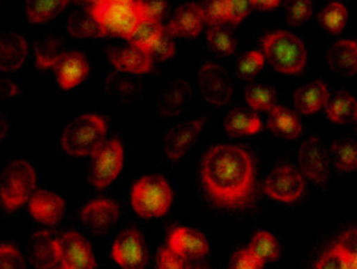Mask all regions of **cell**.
<instances>
[{"label":"cell","mask_w":357,"mask_h":269,"mask_svg":"<svg viewBox=\"0 0 357 269\" xmlns=\"http://www.w3.org/2000/svg\"><path fill=\"white\" fill-rule=\"evenodd\" d=\"M200 176L207 196L220 208H245L254 199L255 163L243 148L232 144L212 147L204 157Z\"/></svg>","instance_id":"6da1fadb"},{"label":"cell","mask_w":357,"mask_h":269,"mask_svg":"<svg viewBox=\"0 0 357 269\" xmlns=\"http://www.w3.org/2000/svg\"><path fill=\"white\" fill-rule=\"evenodd\" d=\"M89 10L100 24L106 36L129 38L142 21L139 3L134 0H97Z\"/></svg>","instance_id":"7a4b0ae2"},{"label":"cell","mask_w":357,"mask_h":269,"mask_svg":"<svg viewBox=\"0 0 357 269\" xmlns=\"http://www.w3.org/2000/svg\"><path fill=\"white\" fill-rule=\"evenodd\" d=\"M262 48L264 59L279 73H301L307 63L304 42L286 30L268 33L262 40Z\"/></svg>","instance_id":"3957f363"},{"label":"cell","mask_w":357,"mask_h":269,"mask_svg":"<svg viewBox=\"0 0 357 269\" xmlns=\"http://www.w3.org/2000/svg\"><path fill=\"white\" fill-rule=\"evenodd\" d=\"M106 123L94 114L79 116L62 132L60 143L63 151L75 157L92 155L105 143Z\"/></svg>","instance_id":"277c9868"},{"label":"cell","mask_w":357,"mask_h":269,"mask_svg":"<svg viewBox=\"0 0 357 269\" xmlns=\"http://www.w3.org/2000/svg\"><path fill=\"white\" fill-rule=\"evenodd\" d=\"M173 192L163 176H146L136 181L131 192L135 213L143 218H158L169 211Z\"/></svg>","instance_id":"5b68a950"},{"label":"cell","mask_w":357,"mask_h":269,"mask_svg":"<svg viewBox=\"0 0 357 269\" xmlns=\"http://www.w3.org/2000/svg\"><path fill=\"white\" fill-rule=\"evenodd\" d=\"M36 186V173L33 166L24 160L8 163L1 174L0 197L8 211L21 208L33 196Z\"/></svg>","instance_id":"8992f818"},{"label":"cell","mask_w":357,"mask_h":269,"mask_svg":"<svg viewBox=\"0 0 357 269\" xmlns=\"http://www.w3.org/2000/svg\"><path fill=\"white\" fill-rule=\"evenodd\" d=\"M197 85L205 102L223 107L230 102L235 92V86L227 70L217 63H205L197 74Z\"/></svg>","instance_id":"52a82bcc"},{"label":"cell","mask_w":357,"mask_h":269,"mask_svg":"<svg viewBox=\"0 0 357 269\" xmlns=\"http://www.w3.org/2000/svg\"><path fill=\"white\" fill-rule=\"evenodd\" d=\"M124 151L122 143L111 139L92 154L89 181L94 187L105 188L122 171Z\"/></svg>","instance_id":"ba28073f"},{"label":"cell","mask_w":357,"mask_h":269,"mask_svg":"<svg viewBox=\"0 0 357 269\" xmlns=\"http://www.w3.org/2000/svg\"><path fill=\"white\" fill-rule=\"evenodd\" d=\"M314 269H357V226L340 233L318 257Z\"/></svg>","instance_id":"9c48e42d"},{"label":"cell","mask_w":357,"mask_h":269,"mask_svg":"<svg viewBox=\"0 0 357 269\" xmlns=\"http://www.w3.org/2000/svg\"><path fill=\"white\" fill-rule=\"evenodd\" d=\"M305 188L306 184L301 171L289 164L276 167L264 181L266 194L272 199L287 204L301 199Z\"/></svg>","instance_id":"30bf717a"},{"label":"cell","mask_w":357,"mask_h":269,"mask_svg":"<svg viewBox=\"0 0 357 269\" xmlns=\"http://www.w3.org/2000/svg\"><path fill=\"white\" fill-rule=\"evenodd\" d=\"M112 257L122 269H144L149 254L142 233L136 229L123 230L112 245Z\"/></svg>","instance_id":"8fae6325"},{"label":"cell","mask_w":357,"mask_h":269,"mask_svg":"<svg viewBox=\"0 0 357 269\" xmlns=\"http://www.w3.org/2000/svg\"><path fill=\"white\" fill-rule=\"evenodd\" d=\"M298 162L301 174L314 184L323 185L329 179L330 156L321 139L311 137L301 143L298 151Z\"/></svg>","instance_id":"7c38bea8"},{"label":"cell","mask_w":357,"mask_h":269,"mask_svg":"<svg viewBox=\"0 0 357 269\" xmlns=\"http://www.w3.org/2000/svg\"><path fill=\"white\" fill-rule=\"evenodd\" d=\"M205 121V118L192 119L172 128L163 142L165 155L171 161L183 159L199 139Z\"/></svg>","instance_id":"4fadbf2b"},{"label":"cell","mask_w":357,"mask_h":269,"mask_svg":"<svg viewBox=\"0 0 357 269\" xmlns=\"http://www.w3.org/2000/svg\"><path fill=\"white\" fill-rule=\"evenodd\" d=\"M191 85L183 79H173L161 87L156 97V110L162 117H176L190 107Z\"/></svg>","instance_id":"5bb4252c"},{"label":"cell","mask_w":357,"mask_h":269,"mask_svg":"<svg viewBox=\"0 0 357 269\" xmlns=\"http://www.w3.org/2000/svg\"><path fill=\"white\" fill-rule=\"evenodd\" d=\"M82 224L96 235H104L114 228L119 218V208L114 200L100 198L85 205L80 213Z\"/></svg>","instance_id":"9a60e30c"},{"label":"cell","mask_w":357,"mask_h":269,"mask_svg":"<svg viewBox=\"0 0 357 269\" xmlns=\"http://www.w3.org/2000/svg\"><path fill=\"white\" fill-rule=\"evenodd\" d=\"M61 263L70 269H96L93 249L77 231L66 233L60 238Z\"/></svg>","instance_id":"2e32d148"},{"label":"cell","mask_w":357,"mask_h":269,"mask_svg":"<svg viewBox=\"0 0 357 269\" xmlns=\"http://www.w3.org/2000/svg\"><path fill=\"white\" fill-rule=\"evenodd\" d=\"M29 256L36 269H55L61 262L60 240L45 230L33 233L29 240Z\"/></svg>","instance_id":"e0dca14e"},{"label":"cell","mask_w":357,"mask_h":269,"mask_svg":"<svg viewBox=\"0 0 357 269\" xmlns=\"http://www.w3.org/2000/svg\"><path fill=\"white\" fill-rule=\"evenodd\" d=\"M107 56L114 68L121 73L139 75L149 72L153 67V57L134 45L107 48Z\"/></svg>","instance_id":"ac0fdd59"},{"label":"cell","mask_w":357,"mask_h":269,"mask_svg":"<svg viewBox=\"0 0 357 269\" xmlns=\"http://www.w3.org/2000/svg\"><path fill=\"white\" fill-rule=\"evenodd\" d=\"M65 211V200L54 192L37 190L29 199V213L42 224H56L63 218Z\"/></svg>","instance_id":"d6986e66"},{"label":"cell","mask_w":357,"mask_h":269,"mask_svg":"<svg viewBox=\"0 0 357 269\" xmlns=\"http://www.w3.org/2000/svg\"><path fill=\"white\" fill-rule=\"evenodd\" d=\"M168 247L185 259H200L208 253V242L203 233L191 228H176L172 231Z\"/></svg>","instance_id":"ffe728a7"},{"label":"cell","mask_w":357,"mask_h":269,"mask_svg":"<svg viewBox=\"0 0 357 269\" xmlns=\"http://www.w3.org/2000/svg\"><path fill=\"white\" fill-rule=\"evenodd\" d=\"M203 8L200 5L185 4L175 11L166 31L171 36L195 37L203 28Z\"/></svg>","instance_id":"44dd1931"},{"label":"cell","mask_w":357,"mask_h":269,"mask_svg":"<svg viewBox=\"0 0 357 269\" xmlns=\"http://www.w3.org/2000/svg\"><path fill=\"white\" fill-rule=\"evenodd\" d=\"M55 68L57 82L63 90H72L82 84L89 72L87 59L79 52H66Z\"/></svg>","instance_id":"7402d4cb"},{"label":"cell","mask_w":357,"mask_h":269,"mask_svg":"<svg viewBox=\"0 0 357 269\" xmlns=\"http://www.w3.org/2000/svg\"><path fill=\"white\" fill-rule=\"evenodd\" d=\"M104 92L109 99L121 104L136 100L142 93V84L130 74L112 72L104 82Z\"/></svg>","instance_id":"603a6c76"},{"label":"cell","mask_w":357,"mask_h":269,"mask_svg":"<svg viewBox=\"0 0 357 269\" xmlns=\"http://www.w3.org/2000/svg\"><path fill=\"white\" fill-rule=\"evenodd\" d=\"M28 57V43L20 33L6 31L0 40V70H16Z\"/></svg>","instance_id":"cb8c5ba5"},{"label":"cell","mask_w":357,"mask_h":269,"mask_svg":"<svg viewBox=\"0 0 357 269\" xmlns=\"http://www.w3.org/2000/svg\"><path fill=\"white\" fill-rule=\"evenodd\" d=\"M329 99V91L324 82L314 80L296 91L294 107L303 114H316L326 107Z\"/></svg>","instance_id":"d4e9b609"},{"label":"cell","mask_w":357,"mask_h":269,"mask_svg":"<svg viewBox=\"0 0 357 269\" xmlns=\"http://www.w3.org/2000/svg\"><path fill=\"white\" fill-rule=\"evenodd\" d=\"M328 65L335 73L344 77L357 74V42L354 40H341L330 48Z\"/></svg>","instance_id":"484cf974"},{"label":"cell","mask_w":357,"mask_h":269,"mask_svg":"<svg viewBox=\"0 0 357 269\" xmlns=\"http://www.w3.org/2000/svg\"><path fill=\"white\" fill-rule=\"evenodd\" d=\"M268 128L276 136L286 139H296L303 134V124L293 111L286 107L275 105L269 111Z\"/></svg>","instance_id":"4316f807"},{"label":"cell","mask_w":357,"mask_h":269,"mask_svg":"<svg viewBox=\"0 0 357 269\" xmlns=\"http://www.w3.org/2000/svg\"><path fill=\"white\" fill-rule=\"evenodd\" d=\"M224 128L232 137L255 134L261 130V119L252 111L236 107L230 111L224 121Z\"/></svg>","instance_id":"83f0119b"},{"label":"cell","mask_w":357,"mask_h":269,"mask_svg":"<svg viewBox=\"0 0 357 269\" xmlns=\"http://www.w3.org/2000/svg\"><path fill=\"white\" fill-rule=\"evenodd\" d=\"M326 116L333 123L347 124L357 119V100L348 92H338L330 97L325 107Z\"/></svg>","instance_id":"f1b7e54d"},{"label":"cell","mask_w":357,"mask_h":269,"mask_svg":"<svg viewBox=\"0 0 357 269\" xmlns=\"http://www.w3.org/2000/svg\"><path fill=\"white\" fill-rule=\"evenodd\" d=\"M65 47L61 38L53 35L41 36L35 42V55H36L37 66L41 70H48L56 67L63 55Z\"/></svg>","instance_id":"f546056e"},{"label":"cell","mask_w":357,"mask_h":269,"mask_svg":"<svg viewBox=\"0 0 357 269\" xmlns=\"http://www.w3.org/2000/svg\"><path fill=\"white\" fill-rule=\"evenodd\" d=\"M68 31L72 36L77 38H97L106 36L102 26L89 8L82 11H75L69 16Z\"/></svg>","instance_id":"4dcf8cb0"},{"label":"cell","mask_w":357,"mask_h":269,"mask_svg":"<svg viewBox=\"0 0 357 269\" xmlns=\"http://www.w3.org/2000/svg\"><path fill=\"white\" fill-rule=\"evenodd\" d=\"M67 6V0H30L25 8L29 22L41 24L59 16Z\"/></svg>","instance_id":"1f68e13d"},{"label":"cell","mask_w":357,"mask_h":269,"mask_svg":"<svg viewBox=\"0 0 357 269\" xmlns=\"http://www.w3.org/2000/svg\"><path fill=\"white\" fill-rule=\"evenodd\" d=\"M163 33H165V29L161 25V22L142 20L137 25L132 36L129 38V45L149 53L155 43L161 38Z\"/></svg>","instance_id":"d6a6232c"},{"label":"cell","mask_w":357,"mask_h":269,"mask_svg":"<svg viewBox=\"0 0 357 269\" xmlns=\"http://www.w3.org/2000/svg\"><path fill=\"white\" fill-rule=\"evenodd\" d=\"M248 250L264 263L275 261L280 255V245L275 237L268 231H259L252 237Z\"/></svg>","instance_id":"836d02e7"},{"label":"cell","mask_w":357,"mask_h":269,"mask_svg":"<svg viewBox=\"0 0 357 269\" xmlns=\"http://www.w3.org/2000/svg\"><path fill=\"white\" fill-rule=\"evenodd\" d=\"M333 166L341 171H357V141L343 139L331 146Z\"/></svg>","instance_id":"e575fe53"},{"label":"cell","mask_w":357,"mask_h":269,"mask_svg":"<svg viewBox=\"0 0 357 269\" xmlns=\"http://www.w3.org/2000/svg\"><path fill=\"white\" fill-rule=\"evenodd\" d=\"M318 20L325 30L333 35H338L342 33L348 21V10L340 1H333L321 11Z\"/></svg>","instance_id":"d590c367"},{"label":"cell","mask_w":357,"mask_h":269,"mask_svg":"<svg viewBox=\"0 0 357 269\" xmlns=\"http://www.w3.org/2000/svg\"><path fill=\"white\" fill-rule=\"evenodd\" d=\"M248 105L255 111H272L275 107L276 93L267 85H252L245 90Z\"/></svg>","instance_id":"8d00e7d4"},{"label":"cell","mask_w":357,"mask_h":269,"mask_svg":"<svg viewBox=\"0 0 357 269\" xmlns=\"http://www.w3.org/2000/svg\"><path fill=\"white\" fill-rule=\"evenodd\" d=\"M207 41L212 50L220 55L229 56L235 53L236 38L225 29L215 26L207 31Z\"/></svg>","instance_id":"74e56055"},{"label":"cell","mask_w":357,"mask_h":269,"mask_svg":"<svg viewBox=\"0 0 357 269\" xmlns=\"http://www.w3.org/2000/svg\"><path fill=\"white\" fill-rule=\"evenodd\" d=\"M264 55L260 52H249L244 54L238 60L237 72L238 77L244 80H250L255 78L260 73L264 66Z\"/></svg>","instance_id":"f35d334b"},{"label":"cell","mask_w":357,"mask_h":269,"mask_svg":"<svg viewBox=\"0 0 357 269\" xmlns=\"http://www.w3.org/2000/svg\"><path fill=\"white\" fill-rule=\"evenodd\" d=\"M313 6L310 0H294L286 5V18L289 25L299 26L312 16Z\"/></svg>","instance_id":"ab89813d"},{"label":"cell","mask_w":357,"mask_h":269,"mask_svg":"<svg viewBox=\"0 0 357 269\" xmlns=\"http://www.w3.org/2000/svg\"><path fill=\"white\" fill-rule=\"evenodd\" d=\"M204 13V21L207 24L215 26L227 22V0H217V1H207L205 6H202Z\"/></svg>","instance_id":"60d3db41"},{"label":"cell","mask_w":357,"mask_h":269,"mask_svg":"<svg viewBox=\"0 0 357 269\" xmlns=\"http://www.w3.org/2000/svg\"><path fill=\"white\" fill-rule=\"evenodd\" d=\"M0 269H25L24 259L16 247L0 245Z\"/></svg>","instance_id":"b9f144b4"},{"label":"cell","mask_w":357,"mask_h":269,"mask_svg":"<svg viewBox=\"0 0 357 269\" xmlns=\"http://www.w3.org/2000/svg\"><path fill=\"white\" fill-rule=\"evenodd\" d=\"M149 54L153 57V60L158 59V61H165V60L174 56L175 43L171 35L167 33L166 29H165L162 36L155 43Z\"/></svg>","instance_id":"7bdbcfd3"},{"label":"cell","mask_w":357,"mask_h":269,"mask_svg":"<svg viewBox=\"0 0 357 269\" xmlns=\"http://www.w3.org/2000/svg\"><path fill=\"white\" fill-rule=\"evenodd\" d=\"M142 20L160 22L167 11L166 1L154 0V1H138Z\"/></svg>","instance_id":"ee69618b"},{"label":"cell","mask_w":357,"mask_h":269,"mask_svg":"<svg viewBox=\"0 0 357 269\" xmlns=\"http://www.w3.org/2000/svg\"><path fill=\"white\" fill-rule=\"evenodd\" d=\"M264 263L256 259L248 249L238 250L237 253L232 256L231 269H264Z\"/></svg>","instance_id":"f6af8a7d"},{"label":"cell","mask_w":357,"mask_h":269,"mask_svg":"<svg viewBox=\"0 0 357 269\" xmlns=\"http://www.w3.org/2000/svg\"><path fill=\"white\" fill-rule=\"evenodd\" d=\"M252 3L250 1H240V0H227V22H231L234 24H238L252 11Z\"/></svg>","instance_id":"bcb514c9"},{"label":"cell","mask_w":357,"mask_h":269,"mask_svg":"<svg viewBox=\"0 0 357 269\" xmlns=\"http://www.w3.org/2000/svg\"><path fill=\"white\" fill-rule=\"evenodd\" d=\"M158 269H185L183 259L174 253L169 247L162 248L158 253Z\"/></svg>","instance_id":"7dc6e473"},{"label":"cell","mask_w":357,"mask_h":269,"mask_svg":"<svg viewBox=\"0 0 357 269\" xmlns=\"http://www.w3.org/2000/svg\"><path fill=\"white\" fill-rule=\"evenodd\" d=\"M1 98L10 99L18 94V87L8 78H1Z\"/></svg>","instance_id":"c3c4849f"},{"label":"cell","mask_w":357,"mask_h":269,"mask_svg":"<svg viewBox=\"0 0 357 269\" xmlns=\"http://www.w3.org/2000/svg\"><path fill=\"white\" fill-rule=\"evenodd\" d=\"M252 8L261 10V11H269V10H274L280 5L279 0H252Z\"/></svg>","instance_id":"681fc988"},{"label":"cell","mask_w":357,"mask_h":269,"mask_svg":"<svg viewBox=\"0 0 357 269\" xmlns=\"http://www.w3.org/2000/svg\"><path fill=\"white\" fill-rule=\"evenodd\" d=\"M55 269H70V268H68V267H67V266L62 265V263H61V266H60V267H57V268H55Z\"/></svg>","instance_id":"f907efd6"}]
</instances>
